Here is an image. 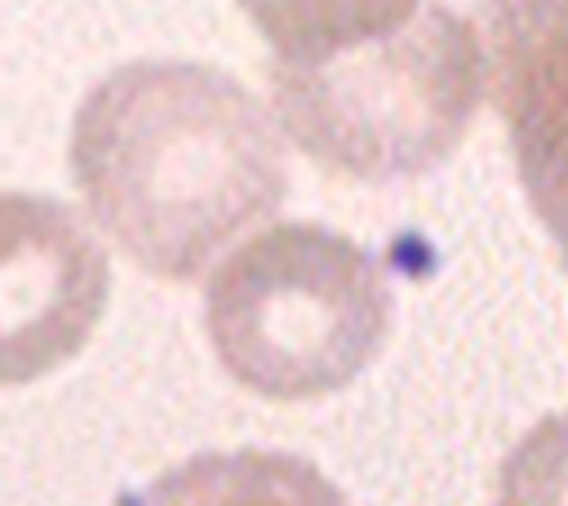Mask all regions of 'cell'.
Returning a JSON list of instances; mask_svg holds the SVG:
<instances>
[{"mask_svg":"<svg viewBox=\"0 0 568 506\" xmlns=\"http://www.w3.org/2000/svg\"><path fill=\"white\" fill-rule=\"evenodd\" d=\"M390 328L382 266L320 222H280L204 284L217 364L266 399H320L355 382Z\"/></svg>","mask_w":568,"mask_h":506,"instance_id":"cell-3","label":"cell"},{"mask_svg":"<svg viewBox=\"0 0 568 506\" xmlns=\"http://www.w3.org/2000/svg\"><path fill=\"white\" fill-rule=\"evenodd\" d=\"M484 53L466 18L439 0L364 44L266 71L293 146L333 178L395 182L444 164L479 107Z\"/></svg>","mask_w":568,"mask_h":506,"instance_id":"cell-2","label":"cell"},{"mask_svg":"<svg viewBox=\"0 0 568 506\" xmlns=\"http://www.w3.org/2000/svg\"><path fill=\"white\" fill-rule=\"evenodd\" d=\"M497 506H568V413L537 422L506 453Z\"/></svg>","mask_w":568,"mask_h":506,"instance_id":"cell-8","label":"cell"},{"mask_svg":"<svg viewBox=\"0 0 568 506\" xmlns=\"http://www.w3.org/2000/svg\"><path fill=\"white\" fill-rule=\"evenodd\" d=\"M484 49L524 195L568 271V0H484Z\"/></svg>","mask_w":568,"mask_h":506,"instance_id":"cell-5","label":"cell"},{"mask_svg":"<svg viewBox=\"0 0 568 506\" xmlns=\"http://www.w3.org/2000/svg\"><path fill=\"white\" fill-rule=\"evenodd\" d=\"M111 293L106 253L53 195L0 191V386L62 368Z\"/></svg>","mask_w":568,"mask_h":506,"instance_id":"cell-4","label":"cell"},{"mask_svg":"<svg viewBox=\"0 0 568 506\" xmlns=\"http://www.w3.org/2000/svg\"><path fill=\"white\" fill-rule=\"evenodd\" d=\"M138 506H346V497L320 466L293 453L235 448L164 470Z\"/></svg>","mask_w":568,"mask_h":506,"instance_id":"cell-6","label":"cell"},{"mask_svg":"<svg viewBox=\"0 0 568 506\" xmlns=\"http://www.w3.org/2000/svg\"><path fill=\"white\" fill-rule=\"evenodd\" d=\"M71 173L93 222L160 280H195L288 195L262 102L204 62H129L71 124Z\"/></svg>","mask_w":568,"mask_h":506,"instance_id":"cell-1","label":"cell"},{"mask_svg":"<svg viewBox=\"0 0 568 506\" xmlns=\"http://www.w3.org/2000/svg\"><path fill=\"white\" fill-rule=\"evenodd\" d=\"M422 0H240L275 58L306 62L404 27Z\"/></svg>","mask_w":568,"mask_h":506,"instance_id":"cell-7","label":"cell"}]
</instances>
